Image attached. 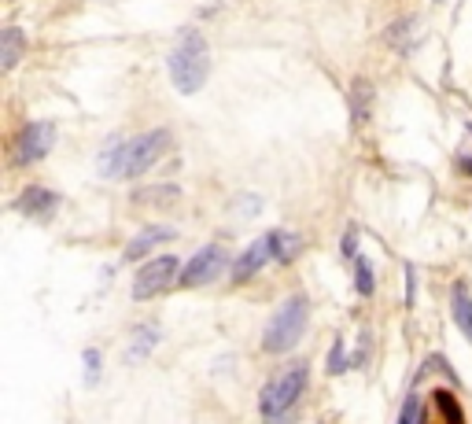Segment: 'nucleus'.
Returning a JSON list of instances; mask_svg holds the SVG:
<instances>
[{
	"mask_svg": "<svg viewBox=\"0 0 472 424\" xmlns=\"http://www.w3.org/2000/svg\"><path fill=\"white\" fill-rule=\"evenodd\" d=\"M166 151H170V130H152V133H141V137L114 144L100 159V167H103V178H141Z\"/></svg>",
	"mask_w": 472,
	"mask_h": 424,
	"instance_id": "nucleus-1",
	"label": "nucleus"
},
{
	"mask_svg": "<svg viewBox=\"0 0 472 424\" xmlns=\"http://www.w3.org/2000/svg\"><path fill=\"white\" fill-rule=\"evenodd\" d=\"M211 74V52L200 30H182L170 52V82L182 96H196Z\"/></svg>",
	"mask_w": 472,
	"mask_h": 424,
	"instance_id": "nucleus-2",
	"label": "nucleus"
},
{
	"mask_svg": "<svg viewBox=\"0 0 472 424\" xmlns=\"http://www.w3.org/2000/svg\"><path fill=\"white\" fill-rule=\"evenodd\" d=\"M307 317H310V306H307L303 295L284 299V303L277 306V313L270 317L266 332H262V351H266V354H284V351H291L295 343L303 340V332H307Z\"/></svg>",
	"mask_w": 472,
	"mask_h": 424,
	"instance_id": "nucleus-3",
	"label": "nucleus"
},
{
	"mask_svg": "<svg viewBox=\"0 0 472 424\" xmlns=\"http://www.w3.org/2000/svg\"><path fill=\"white\" fill-rule=\"evenodd\" d=\"M303 388H307V365H303V361L280 369V373H277L273 381H266V388L259 391V410H262V417H266V420L284 417L295 402H300Z\"/></svg>",
	"mask_w": 472,
	"mask_h": 424,
	"instance_id": "nucleus-4",
	"label": "nucleus"
},
{
	"mask_svg": "<svg viewBox=\"0 0 472 424\" xmlns=\"http://www.w3.org/2000/svg\"><path fill=\"white\" fill-rule=\"evenodd\" d=\"M170 284H177V258H173V255L148 258L144 266L137 270V277H133V299L162 295Z\"/></svg>",
	"mask_w": 472,
	"mask_h": 424,
	"instance_id": "nucleus-5",
	"label": "nucleus"
},
{
	"mask_svg": "<svg viewBox=\"0 0 472 424\" xmlns=\"http://www.w3.org/2000/svg\"><path fill=\"white\" fill-rule=\"evenodd\" d=\"M55 144V126L52 122H30L19 137H15V163H37L44 159Z\"/></svg>",
	"mask_w": 472,
	"mask_h": 424,
	"instance_id": "nucleus-6",
	"label": "nucleus"
},
{
	"mask_svg": "<svg viewBox=\"0 0 472 424\" xmlns=\"http://www.w3.org/2000/svg\"><path fill=\"white\" fill-rule=\"evenodd\" d=\"M221 266H225V251L211 244V247H203V251H196V255H192V262L182 270V284H185V288L211 284V281L221 274Z\"/></svg>",
	"mask_w": 472,
	"mask_h": 424,
	"instance_id": "nucleus-7",
	"label": "nucleus"
},
{
	"mask_svg": "<svg viewBox=\"0 0 472 424\" xmlns=\"http://www.w3.org/2000/svg\"><path fill=\"white\" fill-rule=\"evenodd\" d=\"M273 258V236H262V240H255L244 255H236V262H232V281L236 284H244V281H251L266 262Z\"/></svg>",
	"mask_w": 472,
	"mask_h": 424,
	"instance_id": "nucleus-8",
	"label": "nucleus"
},
{
	"mask_svg": "<svg viewBox=\"0 0 472 424\" xmlns=\"http://www.w3.org/2000/svg\"><path fill=\"white\" fill-rule=\"evenodd\" d=\"M26 52V34L8 26L5 34H0V71H15V63L23 60Z\"/></svg>",
	"mask_w": 472,
	"mask_h": 424,
	"instance_id": "nucleus-9",
	"label": "nucleus"
},
{
	"mask_svg": "<svg viewBox=\"0 0 472 424\" xmlns=\"http://www.w3.org/2000/svg\"><path fill=\"white\" fill-rule=\"evenodd\" d=\"M55 203H59L55 192H48V188H26L23 199H19V210H23V215H34V218H48L52 210H55Z\"/></svg>",
	"mask_w": 472,
	"mask_h": 424,
	"instance_id": "nucleus-10",
	"label": "nucleus"
},
{
	"mask_svg": "<svg viewBox=\"0 0 472 424\" xmlns=\"http://www.w3.org/2000/svg\"><path fill=\"white\" fill-rule=\"evenodd\" d=\"M170 236H173V229H166V226H148L144 233H137V236L130 240V247H126V262L144 258L155 244H162V240H170Z\"/></svg>",
	"mask_w": 472,
	"mask_h": 424,
	"instance_id": "nucleus-11",
	"label": "nucleus"
},
{
	"mask_svg": "<svg viewBox=\"0 0 472 424\" xmlns=\"http://www.w3.org/2000/svg\"><path fill=\"white\" fill-rule=\"evenodd\" d=\"M450 310H454V322H457V329L472 340V295H468V288L457 281L454 284V292H450Z\"/></svg>",
	"mask_w": 472,
	"mask_h": 424,
	"instance_id": "nucleus-12",
	"label": "nucleus"
},
{
	"mask_svg": "<svg viewBox=\"0 0 472 424\" xmlns=\"http://www.w3.org/2000/svg\"><path fill=\"white\" fill-rule=\"evenodd\" d=\"M384 37H388V44H391V48L409 52V48H413V41L421 37V23H418V19H398V23H395Z\"/></svg>",
	"mask_w": 472,
	"mask_h": 424,
	"instance_id": "nucleus-13",
	"label": "nucleus"
},
{
	"mask_svg": "<svg viewBox=\"0 0 472 424\" xmlns=\"http://www.w3.org/2000/svg\"><path fill=\"white\" fill-rule=\"evenodd\" d=\"M177 199H182V188H173V185H155V188L133 192V203H141V207H173Z\"/></svg>",
	"mask_w": 472,
	"mask_h": 424,
	"instance_id": "nucleus-14",
	"label": "nucleus"
},
{
	"mask_svg": "<svg viewBox=\"0 0 472 424\" xmlns=\"http://www.w3.org/2000/svg\"><path fill=\"white\" fill-rule=\"evenodd\" d=\"M369 103H373V85L366 78H354V85H350V115H354V122H366Z\"/></svg>",
	"mask_w": 472,
	"mask_h": 424,
	"instance_id": "nucleus-15",
	"label": "nucleus"
},
{
	"mask_svg": "<svg viewBox=\"0 0 472 424\" xmlns=\"http://www.w3.org/2000/svg\"><path fill=\"white\" fill-rule=\"evenodd\" d=\"M155 340H159V329L152 325V329H137L133 332V347H130V361H141L144 354H152V347H155Z\"/></svg>",
	"mask_w": 472,
	"mask_h": 424,
	"instance_id": "nucleus-16",
	"label": "nucleus"
},
{
	"mask_svg": "<svg viewBox=\"0 0 472 424\" xmlns=\"http://www.w3.org/2000/svg\"><path fill=\"white\" fill-rule=\"evenodd\" d=\"M270 236H273V258L291 262L295 251H300V236H291V233H270Z\"/></svg>",
	"mask_w": 472,
	"mask_h": 424,
	"instance_id": "nucleus-17",
	"label": "nucleus"
},
{
	"mask_svg": "<svg viewBox=\"0 0 472 424\" xmlns=\"http://www.w3.org/2000/svg\"><path fill=\"white\" fill-rule=\"evenodd\" d=\"M418 413H421V399H418V395H409V399H406V406H402L398 424H418Z\"/></svg>",
	"mask_w": 472,
	"mask_h": 424,
	"instance_id": "nucleus-18",
	"label": "nucleus"
},
{
	"mask_svg": "<svg viewBox=\"0 0 472 424\" xmlns=\"http://www.w3.org/2000/svg\"><path fill=\"white\" fill-rule=\"evenodd\" d=\"M359 292H362V295L373 292V270H369L366 258H359Z\"/></svg>",
	"mask_w": 472,
	"mask_h": 424,
	"instance_id": "nucleus-19",
	"label": "nucleus"
},
{
	"mask_svg": "<svg viewBox=\"0 0 472 424\" xmlns=\"http://www.w3.org/2000/svg\"><path fill=\"white\" fill-rule=\"evenodd\" d=\"M85 369H89L85 381L93 384V381H96V369H100V354H96V351H85Z\"/></svg>",
	"mask_w": 472,
	"mask_h": 424,
	"instance_id": "nucleus-20",
	"label": "nucleus"
},
{
	"mask_svg": "<svg viewBox=\"0 0 472 424\" xmlns=\"http://www.w3.org/2000/svg\"><path fill=\"white\" fill-rule=\"evenodd\" d=\"M439 406L450 413V424H461V413L454 410V399H450V395H439Z\"/></svg>",
	"mask_w": 472,
	"mask_h": 424,
	"instance_id": "nucleus-21",
	"label": "nucleus"
},
{
	"mask_svg": "<svg viewBox=\"0 0 472 424\" xmlns=\"http://www.w3.org/2000/svg\"><path fill=\"white\" fill-rule=\"evenodd\" d=\"M461 174H472V159H461Z\"/></svg>",
	"mask_w": 472,
	"mask_h": 424,
	"instance_id": "nucleus-22",
	"label": "nucleus"
}]
</instances>
